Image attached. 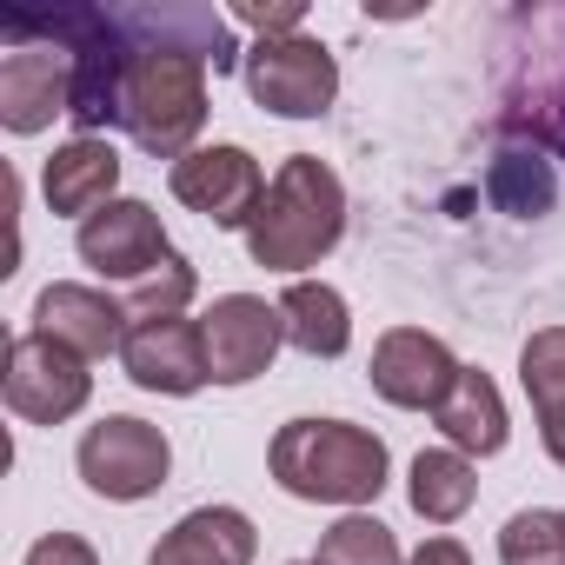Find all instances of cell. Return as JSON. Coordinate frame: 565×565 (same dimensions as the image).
I'll use <instances>...</instances> for the list:
<instances>
[{"instance_id":"cell-1","label":"cell","mask_w":565,"mask_h":565,"mask_svg":"<svg viewBox=\"0 0 565 565\" xmlns=\"http://www.w3.org/2000/svg\"><path fill=\"white\" fill-rule=\"evenodd\" d=\"M127 34V81H120V127L153 160H186L206 127V74H233L239 41L233 21L213 8H114Z\"/></svg>"},{"instance_id":"cell-2","label":"cell","mask_w":565,"mask_h":565,"mask_svg":"<svg viewBox=\"0 0 565 565\" xmlns=\"http://www.w3.org/2000/svg\"><path fill=\"white\" fill-rule=\"evenodd\" d=\"M347 239V186L320 153H287L266 180V200L246 226V253L266 273H307Z\"/></svg>"},{"instance_id":"cell-3","label":"cell","mask_w":565,"mask_h":565,"mask_svg":"<svg viewBox=\"0 0 565 565\" xmlns=\"http://www.w3.org/2000/svg\"><path fill=\"white\" fill-rule=\"evenodd\" d=\"M266 472L287 499L307 505H373L386 492L393 452L353 419H287L266 446Z\"/></svg>"},{"instance_id":"cell-4","label":"cell","mask_w":565,"mask_h":565,"mask_svg":"<svg viewBox=\"0 0 565 565\" xmlns=\"http://www.w3.org/2000/svg\"><path fill=\"white\" fill-rule=\"evenodd\" d=\"M0 34H8V61H0V127L41 134V127H54V114L74 107V54L34 14H0Z\"/></svg>"},{"instance_id":"cell-5","label":"cell","mask_w":565,"mask_h":565,"mask_svg":"<svg viewBox=\"0 0 565 565\" xmlns=\"http://www.w3.org/2000/svg\"><path fill=\"white\" fill-rule=\"evenodd\" d=\"M74 466H81V479H87L94 499L140 505V499H153V492L167 486V472H173V446H167L160 426H147V419H134V413H107L100 426L81 433Z\"/></svg>"},{"instance_id":"cell-6","label":"cell","mask_w":565,"mask_h":565,"mask_svg":"<svg viewBox=\"0 0 565 565\" xmlns=\"http://www.w3.org/2000/svg\"><path fill=\"white\" fill-rule=\"evenodd\" d=\"M239 74H246L253 107H266V114H279V120H320V114L340 100V61H333L327 41H313V34L253 41Z\"/></svg>"},{"instance_id":"cell-7","label":"cell","mask_w":565,"mask_h":565,"mask_svg":"<svg viewBox=\"0 0 565 565\" xmlns=\"http://www.w3.org/2000/svg\"><path fill=\"white\" fill-rule=\"evenodd\" d=\"M0 393H8V413L28 419V426H61L74 419L87 399H94V373L81 353H67L61 340L47 333H21L8 347V380H0Z\"/></svg>"},{"instance_id":"cell-8","label":"cell","mask_w":565,"mask_h":565,"mask_svg":"<svg viewBox=\"0 0 565 565\" xmlns=\"http://www.w3.org/2000/svg\"><path fill=\"white\" fill-rule=\"evenodd\" d=\"M167 186H173V200H180L186 213L213 220L220 233H246L253 213H259V200H266L259 160H253L246 147H233V140L193 147L186 160H173V167H167Z\"/></svg>"},{"instance_id":"cell-9","label":"cell","mask_w":565,"mask_h":565,"mask_svg":"<svg viewBox=\"0 0 565 565\" xmlns=\"http://www.w3.org/2000/svg\"><path fill=\"white\" fill-rule=\"evenodd\" d=\"M74 253H81V266L94 279H127V287H140V279H153L167 259H180L147 200H107L94 220H81Z\"/></svg>"},{"instance_id":"cell-10","label":"cell","mask_w":565,"mask_h":565,"mask_svg":"<svg viewBox=\"0 0 565 565\" xmlns=\"http://www.w3.org/2000/svg\"><path fill=\"white\" fill-rule=\"evenodd\" d=\"M200 333H206V373L213 386H246L273 366V353L287 347V320L279 307H266L259 294H226L200 313Z\"/></svg>"},{"instance_id":"cell-11","label":"cell","mask_w":565,"mask_h":565,"mask_svg":"<svg viewBox=\"0 0 565 565\" xmlns=\"http://www.w3.org/2000/svg\"><path fill=\"white\" fill-rule=\"evenodd\" d=\"M366 373H373V393H380L386 406H399V413H439V399H446L452 380H459V360H452V347H446L439 333L393 327V333H380Z\"/></svg>"},{"instance_id":"cell-12","label":"cell","mask_w":565,"mask_h":565,"mask_svg":"<svg viewBox=\"0 0 565 565\" xmlns=\"http://www.w3.org/2000/svg\"><path fill=\"white\" fill-rule=\"evenodd\" d=\"M120 366L140 393H167V399H186L213 380L206 373V333L186 313L180 320H134L127 347H120Z\"/></svg>"},{"instance_id":"cell-13","label":"cell","mask_w":565,"mask_h":565,"mask_svg":"<svg viewBox=\"0 0 565 565\" xmlns=\"http://www.w3.org/2000/svg\"><path fill=\"white\" fill-rule=\"evenodd\" d=\"M127 327L134 320H127V307L114 294L81 287V279H54V287H41V300H34V327L28 333H47V340H61L67 353H81L94 366V360L127 347Z\"/></svg>"},{"instance_id":"cell-14","label":"cell","mask_w":565,"mask_h":565,"mask_svg":"<svg viewBox=\"0 0 565 565\" xmlns=\"http://www.w3.org/2000/svg\"><path fill=\"white\" fill-rule=\"evenodd\" d=\"M41 193H47V213L94 220L107 200H120V153H114V140L74 134L67 147H54V160L41 167Z\"/></svg>"},{"instance_id":"cell-15","label":"cell","mask_w":565,"mask_h":565,"mask_svg":"<svg viewBox=\"0 0 565 565\" xmlns=\"http://www.w3.org/2000/svg\"><path fill=\"white\" fill-rule=\"evenodd\" d=\"M253 552L259 532L239 505H193L186 519H173V532H160L147 565H253Z\"/></svg>"},{"instance_id":"cell-16","label":"cell","mask_w":565,"mask_h":565,"mask_svg":"<svg viewBox=\"0 0 565 565\" xmlns=\"http://www.w3.org/2000/svg\"><path fill=\"white\" fill-rule=\"evenodd\" d=\"M433 426H439L446 446L466 452V459H492V452H505V439H512V426H505V399H499L492 373H479V366H459V380H452V393L439 399Z\"/></svg>"},{"instance_id":"cell-17","label":"cell","mask_w":565,"mask_h":565,"mask_svg":"<svg viewBox=\"0 0 565 565\" xmlns=\"http://www.w3.org/2000/svg\"><path fill=\"white\" fill-rule=\"evenodd\" d=\"M279 320H287V347H300L307 360H340L353 347V313L347 294L327 279H294L279 294Z\"/></svg>"},{"instance_id":"cell-18","label":"cell","mask_w":565,"mask_h":565,"mask_svg":"<svg viewBox=\"0 0 565 565\" xmlns=\"http://www.w3.org/2000/svg\"><path fill=\"white\" fill-rule=\"evenodd\" d=\"M406 499H413V512H419L426 525H452V519L472 512V499H479V472H472L466 452L433 446V452L413 459V472H406Z\"/></svg>"},{"instance_id":"cell-19","label":"cell","mask_w":565,"mask_h":565,"mask_svg":"<svg viewBox=\"0 0 565 565\" xmlns=\"http://www.w3.org/2000/svg\"><path fill=\"white\" fill-rule=\"evenodd\" d=\"M486 193H492L505 213L532 220V213L552 206V167L539 160V147H532V153H525V147H505V153L492 160V173H486Z\"/></svg>"},{"instance_id":"cell-20","label":"cell","mask_w":565,"mask_h":565,"mask_svg":"<svg viewBox=\"0 0 565 565\" xmlns=\"http://www.w3.org/2000/svg\"><path fill=\"white\" fill-rule=\"evenodd\" d=\"M313 565H406V552H399L393 525H380L373 512H347L340 525H327Z\"/></svg>"},{"instance_id":"cell-21","label":"cell","mask_w":565,"mask_h":565,"mask_svg":"<svg viewBox=\"0 0 565 565\" xmlns=\"http://www.w3.org/2000/svg\"><path fill=\"white\" fill-rule=\"evenodd\" d=\"M519 386H525V399H532L539 419L565 413V327H539V333L525 340V353H519Z\"/></svg>"},{"instance_id":"cell-22","label":"cell","mask_w":565,"mask_h":565,"mask_svg":"<svg viewBox=\"0 0 565 565\" xmlns=\"http://www.w3.org/2000/svg\"><path fill=\"white\" fill-rule=\"evenodd\" d=\"M499 558L505 565H565V532H558V512L545 505H525L499 525Z\"/></svg>"},{"instance_id":"cell-23","label":"cell","mask_w":565,"mask_h":565,"mask_svg":"<svg viewBox=\"0 0 565 565\" xmlns=\"http://www.w3.org/2000/svg\"><path fill=\"white\" fill-rule=\"evenodd\" d=\"M193 287H200V273H193L186 259H167L153 279H140V287H134L127 320H180L186 300H193Z\"/></svg>"},{"instance_id":"cell-24","label":"cell","mask_w":565,"mask_h":565,"mask_svg":"<svg viewBox=\"0 0 565 565\" xmlns=\"http://www.w3.org/2000/svg\"><path fill=\"white\" fill-rule=\"evenodd\" d=\"M226 21L253 28L259 41H287V34H307V0H279V8H233Z\"/></svg>"},{"instance_id":"cell-25","label":"cell","mask_w":565,"mask_h":565,"mask_svg":"<svg viewBox=\"0 0 565 565\" xmlns=\"http://www.w3.org/2000/svg\"><path fill=\"white\" fill-rule=\"evenodd\" d=\"M28 565H100V552L81 532H47V539L28 545Z\"/></svg>"},{"instance_id":"cell-26","label":"cell","mask_w":565,"mask_h":565,"mask_svg":"<svg viewBox=\"0 0 565 565\" xmlns=\"http://www.w3.org/2000/svg\"><path fill=\"white\" fill-rule=\"evenodd\" d=\"M406 565H472V552H466L459 539H446V532H433V539H426V545H419V552H413Z\"/></svg>"},{"instance_id":"cell-27","label":"cell","mask_w":565,"mask_h":565,"mask_svg":"<svg viewBox=\"0 0 565 565\" xmlns=\"http://www.w3.org/2000/svg\"><path fill=\"white\" fill-rule=\"evenodd\" d=\"M539 439H545V452H552V466H565V413H552V419H539Z\"/></svg>"},{"instance_id":"cell-28","label":"cell","mask_w":565,"mask_h":565,"mask_svg":"<svg viewBox=\"0 0 565 565\" xmlns=\"http://www.w3.org/2000/svg\"><path fill=\"white\" fill-rule=\"evenodd\" d=\"M558 532H565V512H558Z\"/></svg>"},{"instance_id":"cell-29","label":"cell","mask_w":565,"mask_h":565,"mask_svg":"<svg viewBox=\"0 0 565 565\" xmlns=\"http://www.w3.org/2000/svg\"><path fill=\"white\" fill-rule=\"evenodd\" d=\"M300 565H313V558H300Z\"/></svg>"}]
</instances>
